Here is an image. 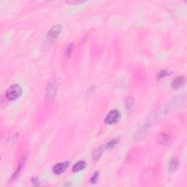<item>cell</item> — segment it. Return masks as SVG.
I'll list each match as a JSON object with an SVG mask.
<instances>
[{"mask_svg":"<svg viewBox=\"0 0 187 187\" xmlns=\"http://www.w3.org/2000/svg\"><path fill=\"white\" fill-rule=\"evenodd\" d=\"M56 91H57V82L55 80H53L48 83L46 87L45 94V99L46 104H50L54 100V98L56 97Z\"/></svg>","mask_w":187,"mask_h":187,"instance_id":"cell-1","label":"cell"},{"mask_svg":"<svg viewBox=\"0 0 187 187\" xmlns=\"http://www.w3.org/2000/svg\"><path fill=\"white\" fill-rule=\"evenodd\" d=\"M22 93V88L21 86L18 84H14L10 86L6 91L5 97L8 100L13 101L17 99Z\"/></svg>","mask_w":187,"mask_h":187,"instance_id":"cell-2","label":"cell"},{"mask_svg":"<svg viewBox=\"0 0 187 187\" xmlns=\"http://www.w3.org/2000/svg\"><path fill=\"white\" fill-rule=\"evenodd\" d=\"M62 30V26L61 25H55L49 30L48 33V40L50 42H54L57 39Z\"/></svg>","mask_w":187,"mask_h":187,"instance_id":"cell-3","label":"cell"},{"mask_svg":"<svg viewBox=\"0 0 187 187\" xmlns=\"http://www.w3.org/2000/svg\"><path fill=\"white\" fill-rule=\"evenodd\" d=\"M120 118V113L118 110H110V112L107 114L106 117H105V122L108 124H113L119 121Z\"/></svg>","mask_w":187,"mask_h":187,"instance_id":"cell-4","label":"cell"},{"mask_svg":"<svg viewBox=\"0 0 187 187\" xmlns=\"http://www.w3.org/2000/svg\"><path fill=\"white\" fill-rule=\"evenodd\" d=\"M27 157H28V153L26 152V153H25L22 156V157H21V160H20V161H19V165H18V168H17V169H16V170L15 171V172H14L13 175H12V178H11V181H15V180L18 177H19V175H20V173H21V172L22 171L23 167H24L25 162H26Z\"/></svg>","mask_w":187,"mask_h":187,"instance_id":"cell-5","label":"cell"},{"mask_svg":"<svg viewBox=\"0 0 187 187\" xmlns=\"http://www.w3.org/2000/svg\"><path fill=\"white\" fill-rule=\"evenodd\" d=\"M69 161H64V162L58 163L56 164L55 166L53 168V171L56 175H61V173H63L65 170H67V168L69 167Z\"/></svg>","mask_w":187,"mask_h":187,"instance_id":"cell-6","label":"cell"},{"mask_svg":"<svg viewBox=\"0 0 187 187\" xmlns=\"http://www.w3.org/2000/svg\"><path fill=\"white\" fill-rule=\"evenodd\" d=\"M185 81H186V79L183 76H178L176 77L175 78L173 79L172 82V88H178L181 86H182L183 84L185 83Z\"/></svg>","mask_w":187,"mask_h":187,"instance_id":"cell-7","label":"cell"},{"mask_svg":"<svg viewBox=\"0 0 187 187\" xmlns=\"http://www.w3.org/2000/svg\"><path fill=\"white\" fill-rule=\"evenodd\" d=\"M178 164H179V161L177 158L175 157H172L170 161H169V164H168V169L169 171L170 172H174L177 170V168H178Z\"/></svg>","mask_w":187,"mask_h":187,"instance_id":"cell-8","label":"cell"},{"mask_svg":"<svg viewBox=\"0 0 187 187\" xmlns=\"http://www.w3.org/2000/svg\"><path fill=\"white\" fill-rule=\"evenodd\" d=\"M171 135H169L168 133H166V132L161 133L160 135V137H159V142L163 145L169 144L170 141H171Z\"/></svg>","mask_w":187,"mask_h":187,"instance_id":"cell-9","label":"cell"},{"mask_svg":"<svg viewBox=\"0 0 187 187\" xmlns=\"http://www.w3.org/2000/svg\"><path fill=\"white\" fill-rule=\"evenodd\" d=\"M86 167V163L84 161H79L77 163H75V164L72 167V171L74 172H79L81 170H82Z\"/></svg>","mask_w":187,"mask_h":187,"instance_id":"cell-10","label":"cell"},{"mask_svg":"<svg viewBox=\"0 0 187 187\" xmlns=\"http://www.w3.org/2000/svg\"><path fill=\"white\" fill-rule=\"evenodd\" d=\"M105 150H106V149H105V147L104 145V146H102L101 147H99V148H97V149L94 151L93 153L94 160H98V159L101 157L102 154H103V152H104Z\"/></svg>","mask_w":187,"mask_h":187,"instance_id":"cell-11","label":"cell"},{"mask_svg":"<svg viewBox=\"0 0 187 187\" xmlns=\"http://www.w3.org/2000/svg\"><path fill=\"white\" fill-rule=\"evenodd\" d=\"M119 139H112L111 140L108 141V142L105 145V149L107 150V149H109V148H113V147H114L118 143H119Z\"/></svg>","mask_w":187,"mask_h":187,"instance_id":"cell-12","label":"cell"},{"mask_svg":"<svg viewBox=\"0 0 187 187\" xmlns=\"http://www.w3.org/2000/svg\"><path fill=\"white\" fill-rule=\"evenodd\" d=\"M170 73H171V72H170V71H168V70H161V71L159 72V74L157 75V78L158 79L163 78L166 77V76L170 75Z\"/></svg>","mask_w":187,"mask_h":187,"instance_id":"cell-13","label":"cell"},{"mask_svg":"<svg viewBox=\"0 0 187 187\" xmlns=\"http://www.w3.org/2000/svg\"><path fill=\"white\" fill-rule=\"evenodd\" d=\"M99 172L97 171V172H94V173L93 174V175H92V177H91V178H90L91 183H95L96 182H97L98 178H99Z\"/></svg>","mask_w":187,"mask_h":187,"instance_id":"cell-14","label":"cell"},{"mask_svg":"<svg viewBox=\"0 0 187 187\" xmlns=\"http://www.w3.org/2000/svg\"><path fill=\"white\" fill-rule=\"evenodd\" d=\"M72 50H73V45L72 44H70L68 45V48H67L66 53H65V56H66L67 58H69L71 55Z\"/></svg>","mask_w":187,"mask_h":187,"instance_id":"cell-15","label":"cell"},{"mask_svg":"<svg viewBox=\"0 0 187 187\" xmlns=\"http://www.w3.org/2000/svg\"><path fill=\"white\" fill-rule=\"evenodd\" d=\"M32 183H33L34 186H40V181H38V179L37 178H32Z\"/></svg>","mask_w":187,"mask_h":187,"instance_id":"cell-16","label":"cell"},{"mask_svg":"<svg viewBox=\"0 0 187 187\" xmlns=\"http://www.w3.org/2000/svg\"><path fill=\"white\" fill-rule=\"evenodd\" d=\"M132 105H133V100L130 98V99H128L127 100H126V107H127V109H130L131 108Z\"/></svg>","mask_w":187,"mask_h":187,"instance_id":"cell-17","label":"cell"},{"mask_svg":"<svg viewBox=\"0 0 187 187\" xmlns=\"http://www.w3.org/2000/svg\"><path fill=\"white\" fill-rule=\"evenodd\" d=\"M83 2L82 1H68L66 2V3H68V4L70 5H78V4H81V3H83Z\"/></svg>","mask_w":187,"mask_h":187,"instance_id":"cell-18","label":"cell"}]
</instances>
